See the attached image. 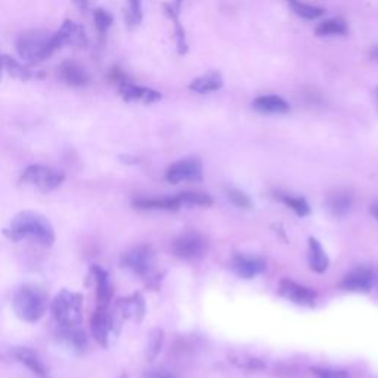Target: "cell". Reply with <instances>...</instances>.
I'll return each instance as SVG.
<instances>
[{"label": "cell", "mask_w": 378, "mask_h": 378, "mask_svg": "<svg viewBox=\"0 0 378 378\" xmlns=\"http://www.w3.org/2000/svg\"><path fill=\"white\" fill-rule=\"evenodd\" d=\"M5 235L10 241L18 243L31 240L43 247H51L55 243V232L51 222L38 211H21L12 219Z\"/></svg>", "instance_id": "obj_1"}, {"label": "cell", "mask_w": 378, "mask_h": 378, "mask_svg": "<svg viewBox=\"0 0 378 378\" xmlns=\"http://www.w3.org/2000/svg\"><path fill=\"white\" fill-rule=\"evenodd\" d=\"M17 316L22 321L34 324L40 321L47 309V293L43 287L28 284L21 287L12 300Z\"/></svg>", "instance_id": "obj_2"}, {"label": "cell", "mask_w": 378, "mask_h": 378, "mask_svg": "<svg viewBox=\"0 0 378 378\" xmlns=\"http://www.w3.org/2000/svg\"><path fill=\"white\" fill-rule=\"evenodd\" d=\"M51 312L61 328H77L83 319V295L61 290L51 304Z\"/></svg>", "instance_id": "obj_3"}, {"label": "cell", "mask_w": 378, "mask_h": 378, "mask_svg": "<svg viewBox=\"0 0 378 378\" xmlns=\"http://www.w3.org/2000/svg\"><path fill=\"white\" fill-rule=\"evenodd\" d=\"M51 34L43 30H31L22 33L17 39V52L21 59L28 63H39L47 59L49 51H47V43H49Z\"/></svg>", "instance_id": "obj_4"}, {"label": "cell", "mask_w": 378, "mask_h": 378, "mask_svg": "<svg viewBox=\"0 0 378 378\" xmlns=\"http://www.w3.org/2000/svg\"><path fill=\"white\" fill-rule=\"evenodd\" d=\"M64 179L65 176L61 172L46 167V165H40V164L28 165L21 176V181L24 183L38 188L42 192L55 191L56 188L61 186Z\"/></svg>", "instance_id": "obj_5"}, {"label": "cell", "mask_w": 378, "mask_h": 378, "mask_svg": "<svg viewBox=\"0 0 378 378\" xmlns=\"http://www.w3.org/2000/svg\"><path fill=\"white\" fill-rule=\"evenodd\" d=\"M65 44L77 47H86L89 44L85 28L71 19H67L58 31L51 34L49 43H47V51H49V55H54V52L61 49Z\"/></svg>", "instance_id": "obj_6"}, {"label": "cell", "mask_w": 378, "mask_h": 378, "mask_svg": "<svg viewBox=\"0 0 378 378\" xmlns=\"http://www.w3.org/2000/svg\"><path fill=\"white\" fill-rule=\"evenodd\" d=\"M113 83L118 88V92H120L122 98L127 102L154 104L161 99L160 92L135 85L133 81H130V79L123 73V71H118V73L114 74Z\"/></svg>", "instance_id": "obj_7"}, {"label": "cell", "mask_w": 378, "mask_h": 378, "mask_svg": "<svg viewBox=\"0 0 378 378\" xmlns=\"http://www.w3.org/2000/svg\"><path fill=\"white\" fill-rule=\"evenodd\" d=\"M122 265L130 272H133L135 275L147 278L151 275L154 265H156V257H154L151 247L139 245L122 257Z\"/></svg>", "instance_id": "obj_8"}, {"label": "cell", "mask_w": 378, "mask_h": 378, "mask_svg": "<svg viewBox=\"0 0 378 378\" xmlns=\"http://www.w3.org/2000/svg\"><path fill=\"white\" fill-rule=\"evenodd\" d=\"M173 253L182 258V260H198L204 256L206 252V241L199 233L189 232L185 235H181L179 238L173 241Z\"/></svg>", "instance_id": "obj_9"}, {"label": "cell", "mask_w": 378, "mask_h": 378, "mask_svg": "<svg viewBox=\"0 0 378 378\" xmlns=\"http://www.w3.org/2000/svg\"><path fill=\"white\" fill-rule=\"evenodd\" d=\"M92 334L94 340L98 341V345L102 347H108L110 346V340L111 337L117 333L118 328L115 327L114 318L111 313H108L106 307H99L97 312L92 316Z\"/></svg>", "instance_id": "obj_10"}, {"label": "cell", "mask_w": 378, "mask_h": 378, "mask_svg": "<svg viewBox=\"0 0 378 378\" xmlns=\"http://www.w3.org/2000/svg\"><path fill=\"white\" fill-rule=\"evenodd\" d=\"M203 176V165L197 158H186L172 164L165 179L170 183H181V182H195L199 181Z\"/></svg>", "instance_id": "obj_11"}, {"label": "cell", "mask_w": 378, "mask_h": 378, "mask_svg": "<svg viewBox=\"0 0 378 378\" xmlns=\"http://www.w3.org/2000/svg\"><path fill=\"white\" fill-rule=\"evenodd\" d=\"M58 77L61 79L65 85L73 88H85L88 86L92 76L85 65H81L74 59H67L58 67Z\"/></svg>", "instance_id": "obj_12"}, {"label": "cell", "mask_w": 378, "mask_h": 378, "mask_svg": "<svg viewBox=\"0 0 378 378\" xmlns=\"http://www.w3.org/2000/svg\"><path fill=\"white\" fill-rule=\"evenodd\" d=\"M145 315V303L144 297L139 293L129 295L126 299L118 300L117 303V309L115 313L113 315L115 327L118 328V324H120L122 319H135L136 322L142 321V318Z\"/></svg>", "instance_id": "obj_13"}, {"label": "cell", "mask_w": 378, "mask_h": 378, "mask_svg": "<svg viewBox=\"0 0 378 378\" xmlns=\"http://www.w3.org/2000/svg\"><path fill=\"white\" fill-rule=\"evenodd\" d=\"M279 294L287 300L306 307L315 306L316 302V293L312 288L300 286L290 279H282L279 282Z\"/></svg>", "instance_id": "obj_14"}, {"label": "cell", "mask_w": 378, "mask_h": 378, "mask_svg": "<svg viewBox=\"0 0 378 378\" xmlns=\"http://www.w3.org/2000/svg\"><path fill=\"white\" fill-rule=\"evenodd\" d=\"M374 286V275L370 269L358 268L352 270L341 281V287L346 291L368 293Z\"/></svg>", "instance_id": "obj_15"}, {"label": "cell", "mask_w": 378, "mask_h": 378, "mask_svg": "<svg viewBox=\"0 0 378 378\" xmlns=\"http://www.w3.org/2000/svg\"><path fill=\"white\" fill-rule=\"evenodd\" d=\"M90 274L97 282V299L99 307H106L113 299V284L108 270H105L99 265L90 266Z\"/></svg>", "instance_id": "obj_16"}, {"label": "cell", "mask_w": 378, "mask_h": 378, "mask_svg": "<svg viewBox=\"0 0 378 378\" xmlns=\"http://www.w3.org/2000/svg\"><path fill=\"white\" fill-rule=\"evenodd\" d=\"M12 354H14V358L19 363L26 365L34 375H38L39 378H49V372H47V368L44 366V363L42 362V359L39 358V354L35 353L34 350H31L28 347H14V350H12Z\"/></svg>", "instance_id": "obj_17"}, {"label": "cell", "mask_w": 378, "mask_h": 378, "mask_svg": "<svg viewBox=\"0 0 378 378\" xmlns=\"http://www.w3.org/2000/svg\"><path fill=\"white\" fill-rule=\"evenodd\" d=\"M232 268L238 277L245 278V279H252V278L262 274V272L266 269V265H265L263 260L258 258V257L235 256Z\"/></svg>", "instance_id": "obj_18"}, {"label": "cell", "mask_w": 378, "mask_h": 378, "mask_svg": "<svg viewBox=\"0 0 378 378\" xmlns=\"http://www.w3.org/2000/svg\"><path fill=\"white\" fill-rule=\"evenodd\" d=\"M254 110L263 114H286L290 111V105L277 94H263L253 102Z\"/></svg>", "instance_id": "obj_19"}, {"label": "cell", "mask_w": 378, "mask_h": 378, "mask_svg": "<svg viewBox=\"0 0 378 378\" xmlns=\"http://www.w3.org/2000/svg\"><path fill=\"white\" fill-rule=\"evenodd\" d=\"M328 208L334 216H345L350 211L353 204V195L346 189H336L327 198Z\"/></svg>", "instance_id": "obj_20"}, {"label": "cell", "mask_w": 378, "mask_h": 378, "mask_svg": "<svg viewBox=\"0 0 378 378\" xmlns=\"http://www.w3.org/2000/svg\"><path fill=\"white\" fill-rule=\"evenodd\" d=\"M133 206L140 210H169L176 211L182 207L177 197L167 198H139L133 201Z\"/></svg>", "instance_id": "obj_21"}, {"label": "cell", "mask_w": 378, "mask_h": 378, "mask_svg": "<svg viewBox=\"0 0 378 378\" xmlns=\"http://www.w3.org/2000/svg\"><path fill=\"white\" fill-rule=\"evenodd\" d=\"M309 266L318 274H322L329 266L328 256L316 238H309Z\"/></svg>", "instance_id": "obj_22"}, {"label": "cell", "mask_w": 378, "mask_h": 378, "mask_svg": "<svg viewBox=\"0 0 378 378\" xmlns=\"http://www.w3.org/2000/svg\"><path fill=\"white\" fill-rule=\"evenodd\" d=\"M58 337L61 338L68 347H71L76 352H83L88 346V338L80 328H61L59 327Z\"/></svg>", "instance_id": "obj_23"}, {"label": "cell", "mask_w": 378, "mask_h": 378, "mask_svg": "<svg viewBox=\"0 0 378 378\" xmlns=\"http://www.w3.org/2000/svg\"><path fill=\"white\" fill-rule=\"evenodd\" d=\"M2 61H3V68L8 71V73L10 76L19 79V80L28 81V80H34V79H43V74L34 73V71H31L26 65H22L21 63H18L17 59L10 58L8 55L2 56Z\"/></svg>", "instance_id": "obj_24"}, {"label": "cell", "mask_w": 378, "mask_h": 378, "mask_svg": "<svg viewBox=\"0 0 378 378\" xmlns=\"http://www.w3.org/2000/svg\"><path fill=\"white\" fill-rule=\"evenodd\" d=\"M222 85H223V80L219 73H208L206 76L195 79L191 85H189V89L197 93H208V92L219 90Z\"/></svg>", "instance_id": "obj_25"}, {"label": "cell", "mask_w": 378, "mask_h": 378, "mask_svg": "<svg viewBox=\"0 0 378 378\" xmlns=\"http://www.w3.org/2000/svg\"><path fill=\"white\" fill-rule=\"evenodd\" d=\"M315 33L316 35H319V38H325V35H343L347 33V26L346 22L340 18L327 19L319 24Z\"/></svg>", "instance_id": "obj_26"}, {"label": "cell", "mask_w": 378, "mask_h": 378, "mask_svg": "<svg viewBox=\"0 0 378 378\" xmlns=\"http://www.w3.org/2000/svg\"><path fill=\"white\" fill-rule=\"evenodd\" d=\"M287 2H288L290 8L295 12V14L304 19H316L321 15H324V12H325L322 8L303 3L302 0H287Z\"/></svg>", "instance_id": "obj_27"}, {"label": "cell", "mask_w": 378, "mask_h": 378, "mask_svg": "<svg viewBox=\"0 0 378 378\" xmlns=\"http://www.w3.org/2000/svg\"><path fill=\"white\" fill-rule=\"evenodd\" d=\"M229 361L245 371H260L265 368V362L254 356H248V354H231Z\"/></svg>", "instance_id": "obj_28"}, {"label": "cell", "mask_w": 378, "mask_h": 378, "mask_svg": "<svg viewBox=\"0 0 378 378\" xmlns=\"http://www.w3.org/2000/svg\"><path fill=\"white\" fill-rule=\"evenodd\" d=\"M179 198L182 206H211L213 204V198L206 194V192H199V191H186L181 192L179 195H176Z\"/></svg>", "instance_id": "obj_29"}, {"label": "cell", "mask_w": 378, "mask_h": 378, "mask_svg": "<svg viewBox=\"0 0 378 378\" xmlns=\"http://www.w3.org/2000/svg\"><path fill=\"white\" fill-rule=\"evenodd\" d=\"M93 21H94V26H97V30L99 33V38L104 39L105 34L108 33V30L113 26L114 18L108 10L98 8V9L93 10Z\"/></svg>", "instance_id": "obj_30"}, {"label": "cell", "mask_w": 378, "mask_h": 378, "mask_svg": "<svg viewBox=\"0 0 378 378\" xmlns=\"http://www.w3.org/2000/svg\"><path fill=\"white\" fill-rule=\"evenodd\" d=\"M281 199L286 203L290 208H293L299 216H307L311 213L309 204L306 203V199L299 198V197H290V195H282Z\"/></svg>", "instance_id": "obj_31"}, {"label": "cell", "mask_w": 378, "mask_h": 378, "mask_svg": "<svg viewBox=\"0 0 378 378\" xmlns=\"http://www.w3.org/2000/svg\"><path fill=\"white\" fill-rule=\"evenodd\" d=\"M126 19L129 27L139 26L142 21V0H129Z\"/></svg>", "instance_id": "obj_32"}, {"label": "cell", "mask_w": 378, "mask_h": 378, "mask_svg": "<svg viewBox=\"0 0 378 378\" xmlns=\"http://www.w3.org/2000/svg\"><path fill=\"white\" fill-rule=\"evenodd\" d=\"M163 341H164L163 331L161 329H154L151 333V337H149V343H148V359L149 361L157 358V354L161 350Z\"/></svg>", "instance_id": "obj_33"}, {"label": "cell", "mask_w": 378, "mask_h": 378, "mask_svg": "<svg viewBox=\"0 0 378 378\" xmlns=\"http://www.w3.org/2000/svg\"><path fill=\"white\" fill-rule=\"evenodd\" d=\"M228 198L232 201V203L240 207V208H250L252 207V199L248 198V195H245L240 189H229L228 191Z\"/></svg>", "instance_id": "obj_34"}, {"label": "cell", "mask_w": 378, "mask_h": 378, "mask_svg": "<svg viewBox=\"0 0 378 378\" xmlns=\"http://www.w3.org/2000/svg\"><path fill=\"white\" fill-rule=\"evenodd\" d=\"M312 372L316 378H350V374L343 370H331V368H313Z\"/></svg>", "instance_id": "obj_35"}, {"label": "cell", "mask_w": 378, "mask_h": 378, "mask_svg": "<svg viewBox=\"0 0 378 378\" xmlns=\"http://www.w3.org/2000/svg\"><path fill=\"white\" fill-rule=\"evenodd\" d=\"M145 378H177V377L164 371H149L145 374Z\"/></svg>", "instance_id": "obj_36"}, {"label": "cell", "mask_w": 378, "mask_h": 378, "mask_svg": "<svg viewBox=\"0 0 378 378\" xmlns=\"http://www.w3.org/2000/svg\"><path fill=\"white\" fill-rule=\"evenodd\" d=\"M89 2H90V0H76V3H77V6L81 9V10H85V9H88V6H89Z\"/></svg>", "instance_id": "obj_37"}, {"label": "cell", "mask_w": 378, "mask_h": 378, "mask_svg": "<svg viewBox=\"0 0 378 378\" xmlns=\"http://www.w3.org/2000/svg\"><path fill=\"white\" fill-rule=\"evenodd\" d=\"M371 59H374L375 63H378V44L372 47V51H371Z\"/></svg>", "instance_id": "obj_38"}, {"label": "cell", "mask_w": 378, "mask_h": 378, "mask_svg": "<svg viewBox=\"0 0 378 378\" xmlns=\"http://www.w3.org/2000/svg\"><path fill=\"white\" fill-rule=\"evenodd\" d=\"M372 215H374V216H375V219L378 220V203H377V204L372 207Z\"/></svg>", "instance_id": "obj_39"}, {"label": "cell", "mask_w": 378, "mask_h": 378, "mask_svg": "<svg viewBox=\"0 0 378 378\" xmlns=\"http://www.w3.org/2000/svg\"><path fill=\"white\" fill-rule=\"evenodd\" d=\"M3 61H2V56H0V79H2V71H3Z\"/></svg>", "instance_id": "obj_40"}, {"label": "cell", "mask_w": 378, "mask_h": 378, "mask_svg": "<svg viewBox=\"0 0 378 378\" xmlns=\"http://www.w3.org/2000/svg\"><path fill=\"white\" fill-rule=\"evenodd\" d=\"M377 97H378V89H377Z\"/></svg>", "instance_id": "obj_41"}]
</instances>
